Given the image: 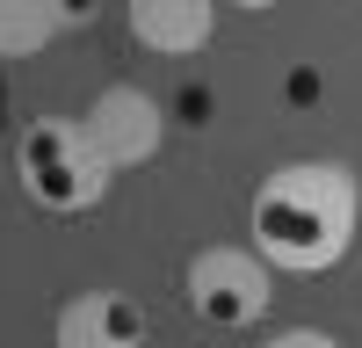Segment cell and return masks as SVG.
I'll list each match as a JSON object with an SVG mask.
<instances>
[{
    "instance_id": "obj_2",
    "label": "cell",
    "mask_w": 362,
    "mask_h": 348,
    "mask_svg": "<svg viewBox=\"0 0 362 348\" xmlns=\"http://www.w3.org/2000/svg\"><path fill=\"white\" fill-rule=\"evenodd\" d=\"M15 182L22 196L51 218H80L109 196L116 167L102 160V145L87 138L80 116H29L15 131Z\"/></svg>"
},
{
    "instance_id": "obj_3",
    "label": "cell",
    "mask_w": 362,
    "mask_h": 348,
    "mask_svg": "<svg viewBox=\"0 0 362 348\" xmlns=\"http://www.w3.org/2000/svg\"><path fill=\"white\" fill-rule=\"evenodd\" d=\"M181 305L210 334H247L276 305V269L254 247H196L189 269H181Z\"/></svg>"
},
{
    "instance_id": "obj_1",
    "label": "cell",
    "mask_w": 362,
    "mask_h": 348,
    "mask_svg": "<svg viewBox=\"0 0 362 348\" xmlns=\"http://www.w3.org/2000/svg\"><path fill=\"white\" fill-rule=\"evenodd\" d=\"M254 254L276 276H326L341 269L362 232V182L348 160H283L261 174L247 203Z\"/></svg>"
},
{
    "instance_id": "obj_5",
    "label": "cell",
    "mask_w": 362,
    "mask_h": 348,
    "mask_svg": "<svg viewBox=\"0 0 362 348\" xmlns=\"http://www.w3.org/2000/svg\"><path fill=\"white\" fill-rule=\"evenodd\" d=\"M153 319L131 290H73L51 319V348H145Z\"/></svg>"
},
{
    "instance_id": "obj_6",
    "label": "cell",
    "mask_w": 362,
    "mask_h": 348,
    "mask_svg": "<svg viewBox=\"0 0 362 348\" xmlns=\"http://www.w3.org/2000/svg\"><path fill=\"white\" fill-rule=\"evenodd\" d=\"M124 29H131V44L153 51V58H196L218 37V8H210V0H131Z\"/></svg>"
},
{
    "instance_id": "obj_7",
    "label": "cell",
    "mask_w": 362,
    "mask_h": 348,
    "mask_svg": "<svg viewBox=\"0 0 362 348\" xmlns=\"http://www.w3.org/2000/svg\"><path fill=\"white\" fill-rule=\"evenodd\" d=\"M87 15L95 8H66V0H0V58H37Z\"/></svg>"
},
{
    "instance_id": "obj_4",
    "label": "cell",
    "mask_w": 362,
    "mask_h": 348,
    "mask_svg": "<svg viewBox=\"0 0 362 348\" xmlns=\"http://www.w3.org/2000/svg\"><path fill=\"white\" fill-rule=\"evenodd\" d=\"M87 138L102 145V160L124 174V167H145V160H160V145H167V116H160V95H145L138 80H109L95 102H87Z\"/></svg>"
},
{
    "instance_id": "obj_8",
    "label": "cell",
    "mask_w": 362,
    "mask_h": 348,
    "mask_svg": "<svg viewBox=\"0 0 362 348\" xmlns=\"http://www.w3.org/2000/svg\"><path fill=\"white\" fill-rule=\"evenodd\" d=\"M261 348H341V334H326V327H276Z\"/></svg>"
}]
</instances>
